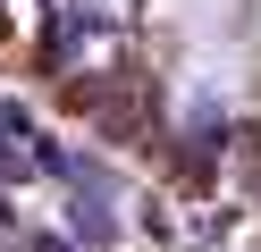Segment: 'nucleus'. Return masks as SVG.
<instances>
[{
    "mask_svg": "<svg viewBox=\"0 0 261 252\" xmlns=\"http://www.w3.org/2000/svg\"><path fill=\"white\" fill-rule=\"evenodd\" d=\"M76 235H85V244H110L118 227H110V210H101V202H76Z\"/></svg>",
    "mask_w": 261,
    "mask_h": 252,
    "instance_id": "nucleus-1",
    "label": "nucleus"
}]
</instances>
